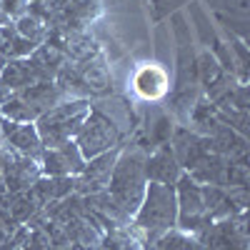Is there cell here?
Segmentation results:
<instances>
[{
	"label": "cell",
	"instance_id": "cell-17",
	"mask_svg": "<svg viewBox=\"0 0 250 250\" xmlns=\"http://www.w3.org/2000/svg\"><path fill=\"white\" fill-rule=\"evenodd\" d=\"M0 8H3L8 20H18L20 15L28 13L30 3H28V0H0Z\"/></svg>",
	"mask_w": 250,
	"mask_h": 250
},
{
	"label": "cell",
	"instance_id": "cell-15",
	"mask_svg": "<svg viewBox=\"0 0 250 250\" xmlns=\"http://www.w3.org/2000/svg\"><path fill=\"white\" fill-rule=\"evenodd\" d=\"M135 88L145 95V98H155L165 90V75L158 68H143L135 78Z\"/></svg>",
	"mask_w": 250,
	"mask_h": 250
},
{
	"label": "cell",
	"instance_id": "cell-7",
	"mask_svg": "<svg viewBox=\"0 0 250 250\" xmlns=\"http://www.w3.org/2000/svg\"><path fill=\"white\" fill-rule=\"evenodd\" d=\"M168 145H170V150H173L175 160L180 163L183 173H185V170H190L205 153H210L208 138H205V135H198L195 130L185 128V125H180V128H173Z\"/></svg>",
	"mask_w": 250,
	"mask_h": 250
},
{
	"label": "cell",
	"instance_id": "cell-22",
	"mask_svg": "<svg viewBox=\"0 0 250 250\" xmlns=\"http://www.w3.org/2000/svg\"><path fill=\"white\" fill-rule=\"evenodd\" d=\"M0 45H3V35H0Z\"/></svg>",
	"mask_w": 250,
	"mask_h": 250
},
{
	"label": "cell",
	"instance_id": "cell-4",
	"mask_svg": "<svg viewBox=\"0 0 250 250\" xmlns=\"http://www.w3.org/2000/svg\"><path fill=\"white\" fill-rule=\"evenodd\" d=\"M0 153H3V168H0V173H3L8 193H25L43 175L40 173V160L15 153L8 143H0Z\"/></svg>",
	"mask_w": 250,
	"mask_h": 250
},
{
	"label": "cell",
	"instance_id": "cell-10",
	"mask_svg": "<svg viewBox=\"0 0 250 250\" xmlns=\"http://www.w3.org/2000/svg\"><path fill=\"white\" fill-rule=\"evenodd\" d=\"M20 100L25 103V105H30V110L40 118L45 110H50L53 105H58L60 100H65V95L60 93V88L55 85V83H35V85H28L23 90L15 93Z\"/></svg>",
	"mask_w": 250,
	"mask_h": 250
},
{
	"label": "cell",
	"instance_id": "cell-20",
	"mask_svg": "<svg viewBox=\"0 0 250 250\" xmlns=\"http://www.w3.org/2000/svg\"><path fill=\"white\" fill-rule=\"evenodd\" d=\"M3 193H8V190H5V180H3V173H0V195H3Z\"/></svg>",
	"mask_w": 250,
	"mask_h": 250
},
{
	"label": "cell",
	"instance_id": "cell-11",
	"mask_svg": "<svg viewBox=\"0 0 250 250\" xmlns=\"http://www.w3.org/2000/svg\"><path fill=\"white\" fill-rule=\"evenodd\" d=\"M28 60H30L33 70L38 73V78L43 80V83H50V80H55V73L60 70V65H62L68 58H65V53H62L60 48H55V45H50V43H40V45L30 53Z\"/></svg>",
	"mask_w": 250,
	"mask_h": 250
},
{
	"label": "cell",
	"instance_id": "cell-14",
	"mask_svg": "<svg viewBox=\"0 0 250 250\" xmlns=\"http://www.w3.org/2000/svg\"><path fill=\"white\" fill-rule=\"evenodd\" d=\"M13 25L18 30V35H23L25 40H30V43L40 45V43H45L48 40V25H45V20L43 18H38L35 13H25V15H20L18 20H13Z\"/></svg>",
	"mask_w": 250,
	"mask_h": 250
},
{
	"label": "cell",
	"instance_id": "cell-1",
	"mask_svg": "<svg viewBox=\"0 0 250 250\" xmlns=\"http://www.w3.org/2000/svg\"><path fill=\"white\" fill-rule=\"evenodd\" d=\"M145 155L148 150L130 145V148H120V155L113 165V173L108 180L105 190L110 193V198L120 205V210L133 218L135 210L143 203L145 188H148V178H145Z\"/></svg>",
	"mask_w": 250,
	"mask_h": 250
},
{
	"label": "cell",
	"instance_id": "cell-8",
	"mask_svg": "<svg viewBox=\"0 0 250 250\" xmlns=\"http://www.w3.org/2000/svg\"><path fill=\"white\" fill-rule=\"evenodd\" d=\"M180 173H183V168H180V163L175 160L168 143L155 145V150L150 155H145V178H148V183L175 185Z\"/></svg>",
	"mask_w": 250,
	"mask_h": 250
},
{
	"label": "cell",
	"instance_id": "cell-19",
	"mask_svg": "<svg viewBox=\"0 0 250 250\" xmlns=\"http://www.w3.org/2000/svg\"><path fill=\"white\" fill-rule=\"evenodd\" d=\"M10 95H13V90L5 85V83L3 80H0V105H5V103L10 100Z\"/></svg>",
	"mask_w": 250,
	"mask_h": 250
},
{
	"label": "cell",
	"instance_id": "cell-21",
	"mask_svg": "<svg viewBox=\"0 0 250 250\" xmlns=\"http://www.w3.org/2000/svg\"><path fill=\"white\" fill-rule=\"evenodd\" d=\"M68 250H80V248H75V245H70V248H68Z\"/></svg>",
	"mask_w": 250,
	"mask_h": 250
},
{
	"label": "cell",
	"instance_id": "cell-9",
	"mask_svg": "<svg viewBox=\"0 0 250 250\" xmlns=\"http://www.w3.org/2000/svg\"><path fill=\"white\" fill-rule=\"evenodd\" d=\"M78 73H80V83L85 88V95H108L110 93V68L103 53H98L95 58L78 62Z\"/></svg>",
	"mask_w": 250,
	"mask_h": 250
},
{
	"label": "cell",
	"instance_id": "cell-16",
	"mask_svg": "<svg viewBox=\"0 0 250 250\" xmlns=\"http://www.w3.org/2000/svg\"><path fill=\"white\" fill-rule=\"evenodd\" d=\"M35 213H38V205L33 203L28 190L25 193H10V220L15 225H25Z\"/></svg>",
	"mask_w": 250,
	"mask_h": 250
},
{
	"label": "cell",
	"instance_id": "cell-12",
	"mask_svg": "<svg viewBox=\"0 0 250 250\" xmlns=\"http://www.w3.org/2000/svg\"><path fill=\"white\" fill-rule=\"evenodd\" d=\"M0 80H3L13 93L23 90L28 85H35V83H43V80L38 78V73L33 70L28 58H18V60L3 62V65H0Z\"/></svg>",
	"mask_w": 250,
	"mask_h": 250
},
{
	"label": "cell",
	"instance_id": "cell-2",
	"mask_svg": "<svg viewBox=\"0 0 250 250\" xmlns=\"http://www.w3.org/2000/svg\"><path fill=\"white\" fill-rule=\"evenodd\" d=\"M90 105L93 103L88 98H65L58 105H53L50 110H45L35 120L43 148H58V145L73 140L80 123L90 113Z\"/></svg>",
	"mask_w": 250,
	"mask_h": 250
},
{
	"label": "cell",
	"instance_id": "cell-5",
	"mask_svg": "<svg viewBox=\"0 0 250 250\" xmlns=\"http://www.w3.org/2000/svg\"><path fill=\"white\" fill-rule=\"evenodd\" d=\"M120 148H123V145H118V148H113L108 153H100V155L85 160L83 170L75 175V195L85 198V195L105 190L108 180H110V173H113V165H115V160L120 155Z\"/></svg>",
	"mask_w": 250,
	"mask_h": 250
},
{
	"label": "cell",
	"instance_id": "cell-18",
	"mask_svg": "<svg viewBox=\"0 0 250 250\" xmlns=\"http://www.w3.org/2000/svg\"><path fill=\"white\" fill-rule=\"evenodd\" d=\"M15 125H18V123L8 120L3 113H0V143H5V140H8V135L15 130Z\"/></svg>",
	"mask_w": 250,
	"mask_h": 250
},
{
	"label": "cell",
	"instance_id": "cell-6",
	"mask_svg": "<svg viewBox=\"0 0 250 250\" xmlns=\"http://www.w3.org/2000/svg\"><path fill=\"white\" fill-rule=\"evenodd\" d=\"M83 165H85V158L80 155L75 140H68L58 148H45L40 155V173L50 178H62V175L75 178L83 170Z\"/></svg>",
	"mask_w": 250,
	"mask_h": 250
},
{
	"label": "cell",
	"instance_id": "cell-3",
	"mask_svg": "<svg viewBox=\"0 0 250 250\" xmlns=\"http://www.w3.org/2000/svg\"><path fill=\"white\" fill-rule=\"evenodd\" d=\"M73 140L78 145L80 155L85 160H90L100 153H108V150L118 148L123 143V130L115 125V120L110 115H105L98 105H90V113L80 123Z\"/></svg>",
	"mask_w": 250,
	"mask_h": 250
},
{
	"label": "cell",
	"instance_id": "cell-13",
	"mask_svg": "<svg viewBox=\"0 0 250 250\" xmlns=\"http://www.w3.org/2000/svg\"><path fill=\"white\" fill-rule=\"evenodd\" d=\"M10 148L20 155H28L33 160H40V155H43V143H40V135H38V128L35 123H18L15 130L8 135L5 140Z\"/></svg>",
	"mask_w": 250,
	"mask_h": 250
}]
</instances>
